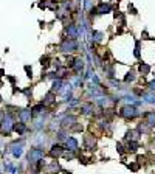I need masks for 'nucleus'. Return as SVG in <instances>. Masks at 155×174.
<instances>
[{
	"instance_id": "1",
	"label": "nucleus",
	"mask_w": 155,
	"mask_h": 174,
	"mask_svg": "<svg viewBox=\"0 0 155 174\" xmlns=\"http://www.w3.org/2000/svg\"><path fill=\"white\" fill-rule=\"evenodd\" d=\"M76 50H78L76 39H65L61 44V51L62 53H72V51H76Z\"/></svg>"
},
{
	"instance_id": "2",
	"label": "nucleus",
	"mask_w": 155,
	"mask_h": 174,
	"mask_svg": "<svg viewBox=\"0 0 155 174\" xmlns=\"http://www.w3.org/2000/svg\"><path fill=\"white\" fill-rule=\"evenodd\" d=\"M119 115L122 117V118H126V120H132V118H135L137 115H138V112H137V109H135V106H124L122 109H121V112H119Z\"/></svg>"
},
{
	"instance_id": "3",
	"label": "nucleus",
	"mask_w": 155,
	"mask_h": 174,
	"mask_svg": "<svg viewBox=\"0 0 155 174\" xmlns=\"http://www.w3.org/2000/svg\"><path fill=\"white\" fill-rule=\"evenodd\" d=\"M42 159H43V151H42L40 148H33V149L30 151V154H28V160H30L31 165L38 163L39 160H42Z\"/></svg>"
},
{
	"instance_id": "4",
	"label": "nucleus",
	"mask_w": 155,
	"mask_h": 174,
	"mask_svg": "<svg viewBox=\"0 0 155 174\" xmlns=\"http://www.w3.org/2000/svg\"><path fill=\"white\" fill-rule=\"evenodd\" d=\"M0 130H2V134H5V135H8V134L12 130V121H11V115H8L6 118H3V120H2V126H0Z\"/></svg>"
},
{
	"instance_id": "5",
	"label": "nucleus",
	"mask_w": 155,
	"mask_h": 174,
	"mask_svg": "<svg viewBox=\"0 0 155 174\" xmlns=\"http://www.w3.org/2000/svg\"><path fill=\"white\" fill-rule=\"evenodd\" d=\"M112 11V5L110 3H99L98 5V8L95 9V14H107V13H110Z\"/></svg>"
},
{
	"instance_id": "6",
	"label": "nucleus",
	"mask_w": 155,
	"mask_h": 174,
	"mask_svg": "<svg viewBox=\"0 0 155 174\" xmlns=\"http://www.w3.org/2000/svg\"><path fill=\"white\" fill-rule=\"evenodd\" d=\"M19 118H20L22 123L30 121V120L33 118V110H30V109H23V110H20V112H19Z\"/></svg>"
},
{
	"instance_id": "7",
	"label": "nucleus",
	"mask_w": 155,
	"mask_h": 174,
	"mask_svg": "<svg viewBox=\"0 0 155 174\" xmlns=\"http://www.w3.org/2000/svg\"><path fill=\"white\" fill-rule=\"evenodd\" d=\"M22 149H23V140H20V143H19V140L12 143V156L14 157H20L22 156Z\"/></svg>"
},
{
	"instance_id": "8",
	"label": "nucleus",
	"mask_w": 155,
	"mask_h": 174,
	"mask_svg": "<svg viewBox=\"0 0 155 174\" xmlns=\"http://www.w3.org/2000/svg\"><path fill=\"white\" fill-rule=\"evenodd\" d=\"M65 148L68 151H78V140L75 137H68L65 140Z\"/></svg>"
},
{
	"instance_id": "9",
	"label": "nucleus",
	"mask_w": 155,
	"mask_h": 174,
	"mask_svg": "<svg viewBox=\"0 0 155 174\" xmlns=\"http://www.w3.org/2000/svg\"><path fill=\"white\" fill-rule=\"evenodd\" d=\"M78 118L75 117V115H67V117H64V120H62V126L64 128H67V126H73V125H76Z\"/></svg>"
},
{
	"instance_id": "10",
	"label": "nucleus",
	"mask_w": 155,
	"mask_h": 174,
	"mask_svg": "<svg viewBox=\"0 0 155 174\" xmlns=\"http://www.w3.org/2000/svg\"><path fill=\"white\" fill-rule=\"evenodd\" d=\"M62 154H64V149H62V146H59V145H54V146L51 148V151H50V156H51L53 159H54V157L58 159V157H61Z\"/></svg>"
},
{
	"instance_id": "11",
	"label": "nucleus",
	"mask_w": 155,
	"mask_h": 174,
	"mask_svg": "<svg viewBox=\"0 0 155 174\" xmlns=\"http://www.w3.org/2000/svg\"><path fill=\"white\" fill-rule=\"evenodd\" d=\"M84 143H85V148H87V149H93V148H95V138H93L90 134H85Z\"/></svg>"
},
{
	"instance_id": "12",
	"label": "nucleus",
	"mask_w": 155,
	"mask_h": 174,
	"mask_svg": "<svg viewBox=\"0 0 155 174\" xmlns=\"http://www.w3.org/2000/svg\"><path fill=\"white\" fill-rule=\"evenodd\" d=\"M144 118H146V125L148 126H155V112H148L144 114Z\"/></svg>"
},
{
	"instance_id": "13",
	"label": "nucleus",
	"mask_w": 155,
	"mask_h": 174,
	"mask_svg": "<svg viewBox=\"0 0 155 174\" xmlns=\"http://www.w3.org/2000/svg\"><path fill=\"white\" fill-rule=\"evenodd\" d=\"M67 34H68V38H70V39H76V38H78L76 25H68V27H67Z\"/></svg>"
},
{
	"instance_id": "14",
	"label": "nucleus",
	"mask_w": 155,
	"mask_h": 174,
	"mask_svg": "<svg viewBox=\"0 0 155 174\" xmlns=\"http://www.w3.org/2000/svg\"><path fill=\"white\" fill-rule=\"evenodd\" d=\"M76 73H81L82 70H84V61L82 59H75V62H73V67H72Z\"/></svg>"
},
{
	"instance_id": "15",
	"label": "nucleus",
	"mask_w": 155,
	"mask_h": 174,
	"mask_svg": "<svg viewBox=\"0 0 155 174\" xmlns=\"http://www.w3.org/2000/svg\"><path fill=\"white\" fill-rule=\"evenodd\" d=\"M138 137H140V130H129V132L126 134V138H127L129 141H137Z\"/></svg>"
},
{
	"instance_id": "16",
	"label": "nucleus",
	"mask_w": 155,
	"mask_h": 174,
	"mask_svg": "<svg viewBox=\"0 0 155 174\" xmlns=\"http://www.w3.org/2000/svg\"><path fill=\"white\" fill-rule=\"evenodd\" d=\"M12 130H16L17 134H23L25 130H27V126H25V123H14L12 125Z\"/></svg>"
},
{
	"instance_id": "17",
	"label": "nucleus",
	"mask_w": 155,
	"mask_h": 174,
	"mask_svg": "<svg viewBox=\"0 0 155 174\" xmlns=\"http://www.w3.org/2000/svg\"><path fill=\"white\" fill-rule=\"evenodd\" d=\"M54 100H56V95H54V92H48V93L45 95L43 104H53V103H54Z\"/></svg>"
},
{
	"instance_id": "18",
	"label": "nucleus",
	"mask_w": 155,
	"mask_h": 174,
	"mask_svg": "<svg viewBox=\"0 0 155 174\" xmlns=\"http://www.w3.org/2000/svg\"><path fill=\"white\" fill-rule=\"evenodd\" d=\"M81 110H82V114L88 115V114H92V112H93V104H92V103H85V104L81 107Z\"/></svg>"
},
{
	"instance_id": "19",
	"label": "nucleus",
	"mask_w": 155,
	"mask_h": 174,
	"mask_svg": "<svg viewBox=\"0 0 155 174\" xmlns=\"http://www.w3.org/2000/svg\"><path fill=\"white\" fill-rule=\"evenodd\" d=\"M61 168H59V165H58V162H53L48 168H47V173L48 174H54V171H59Z\"/></svg>"
},
{
	"instance_id": "20",
	"label": "nucleus",
	"mask_w": 155,
	"mask_h": 174,
	"mask_svg": "<svg viewBox=\"0 0 155 174\" xmlns=\"http://www.w3.org/2000/svg\"><path fill=\"white\" fill-rule=\"evenodd\" d=\"M62 90V81L61 79H56L53 83V87H51V92H61Z\"/></svg>"
},
{
	"instance_id": "21",
	"label": "nucleus",
	"mask_w": 155,
	"mask_h": 174,
	"mask_svg": "<svg viewBox=\"0 0 155 174\" xmlns=\"http://www.w3.org/2000/svg\"><path fill=\"white\" fill-rule=\"evenodd\" d=\"M84 8L90 13H95V8H93V0H84Z\"/></svg>"
},
{
	"instance_id": "22",
	"label": "nucleus",
	"mask_w": 155,
	"mask_h": 174,
	"mask_svg": "<svg viewBox=\"0 0 155 174\" xmlns=\"http://www.w3.org/2000/svg\"><path fill=\"white\" fill-rule=\"evenodd\" d=\"M140 72H141L143 75H149L151 65H148V64H140Z\"/></svg>"
},
{
	"instance_id": "23",
	"label": "nucleus",
	"mask_w": 155,
	"mask_h": 174,
	"mask_svg": "<svg viewBox=\"0 0 155 174\" xmlns=\"http://www.w3.org/2000/svg\"><path fill=\"white\" fill-rule=\"evenodd\" d=\"M127 149H129V152H135V151L138 149V143H137V141H130V143L127 145Z\"/></svg>"
},
{
	"instance_id": "24",
	"label": "nucleus",
	"mask_w": 155,
	"mask_h": 174,
	"mask_svg": "<svg viewBox=\"0 0 155 174\" xmlns=\"http://www.w3.org/2000/svg\"><path fill=\"white\" fill-rule=\"evenodd\" d=\"M135 78H137V76H135V73H133V72H129V73L126 75L124 81H126V83H132V81H135Z\"/></svg>"
},
{
	"instance_id": "25",
	"label": "nucleus",
	"mask_w": 155,
	"mask_h": 174,
	"mask_svg": "<svg viewBox=\"0 0 155 174\" xmlns=\"http://www.w3.org/2000/svg\"><path fill=\"white\" fill-rule=\"evenodd\" d=\"M48 61H50V58H48V56H43V58L40 59V64H42L43 67H48V65H50V62H48Z\"/></svg>"
},
{
	"instance_id": "26",
	"label": "nucleus",
	"mask_w": 155,
	"mask_h": 174,
	"mask_svg": "<svg viewBox=\"0 0 155 174\" xmlns=\"http://www.w3.org/2000/svg\"><path fill=\"white\" fill-rule=\"evenodd\" d=\"M43 103H40V104H38V106H34V109H33V112H36V114H40L42 112V109H43Z\"/></svg>"
},
{
	"instance_id": "27",
	"label": "nucleus",
	"mask_w": 155,
	"mask_h": 174,
	"mask_svg": "<svg viewBox=\"0 0 155 174\" xmlns=\"http://www.w3.org/2000/svg\"><path fill=\"white\" fill-rule=\"evenodd\" d=\"M93 36H95V41H101L102 39V33H99V31H93Z\"/></svg>"
},
{
	"instance_id": "28",
	"label": "nucleus",
	"mask_w": 155,
	"mask_h": 174,
	"mask_svg": "<svg viewBox=\"0 0 155 174\" xmlns=\"http://www.w3.org/2000/svg\"><path fill=\"white\" fill-rule=\"evenodd\" d=\"M65 156V159L67 160H72V159H75V151H68L67 154H64Z\"/></svg>"
},
{
	"instance_id": "29",
	"label": "nucleus",
	"mask_w": 155,
	"mask_h": 174,
	"mask_svg": "<svg viewBox=\"0 0 155 174\" xmlns=\"http://www.w3.org/2000/svg\"><path fill=\"white\" fill-rule=\"evenodd\" d=\"M25 72L28 73V78H33V69L30 65H25Z\"/></svg>"
},
{
	"instance_id": "30",
	"label": "nucleus",
	"mask_w": 155,
	"mask_h": 174,
	"mask_svg": "<svg viewBox=\"0 0 155 174\" xmlns=\"http://www.w3.org/2000/svg\"><path fill=\"white\" fill-rule=\"evenodd\" d=\"M129 168H130L132 171H138V170H140V163H130Z\"/></svg>"
},
{
	"instance_id": "31",
	"label": "nucleus",
	"mask_w": 155,
	"mask_h": 174,
	"mask_svg": "<svg viewBox=\"0 0 155 174\" xmlns=\"http://www.w3.org/2000/svg\"><path fill=\"white\" fill-rule=\"evenodd\" d=\"M135 56L140 58V42L137 41V45H135Z\"/></svg>"
},
{
	"instance_id": "32",
	"label": "nucleus",
	"mask_w": 155,
	"mask_h": 174,
	"mask_svg": "<svg viewBox=\"0 0 155 174\" xmlns=\"http://www.w3.org/2000/svg\"><path fill=\"white\" fill-rule=\"evenodd\" d=\"M48 6H50L53 11H56V9H58V3H53V2H50V3H48Z\"/></svg>"
},
{
	"instance_id": "33",
	"label": "nucleus",
	"mask_w": 155,
	"mask_h": 174,
	"mask_svg": "<svg viewBox=\"0 0 155 174\" xmlns=\"http://www.w3.org/2000/svg\"><path fill=\"white\" fill-rule=\"evenodd\" d=\"M116 149H118V152H121V154L124 152V148H122V145H121V143H118V145H116Z\"/></svg>"
},
{
	"instance_id": "34",
	"label": "nucleus",
	"mask_w": 155,
	"mask_h": 174,
	"mask_svg": "<svg viewBox=\"0 0 155 174\" xmlns=\"http://www.w3.org/2000/svg\"><path fill=\"white\" fill-rule=\"evenodd\" d=\"M149 87H151V90H152V92H155V79L149 83Z\"/></svg>"
},
{
	"instance_id": "35",
	"label": "nucleus",
	"mask_w": 155,
	"mask_h": 174,
	"mask_svg": "<svg viewBox=\"0 0 155 174\" xmlns=\"http://www.w3.org/2000/svg\"><path fill=\"white\" fill-rule=\"evenodd\" d=\"M129 11H132V14H137V9L133 8V5H129Z\"/></svg>"
},
{
	"instance_id": "36",
	"label": "nucleus",
	"mask_w": 155,
	"mask_h": 174,
	"mask_svg": "<svg viewBox=\"0 0 155 174\" xmlns=\"http://www.w3.org/2000/svg\"><path fill=\"white\" fill-rule=\"evenodd\" d=\"M73 130H78V132H79V130H82V126H75Z\"/></svg>"
},
{
	"instance_id": "37",
	"label": "nucleus",
	"mask_w": 155,
	"mask_h": 174,
	"mask_svg": "<svg viewBox=\"0 0 155 174\" xmlns=\"http://www.w3.org/2000/svg\"><path fill=\"white\" fill-rule=\"evenodd\" d=\"M3 118H5V114L0 110V123H2V120H3Z\"/></svg>"
},
{
	"instance_id": "38",
	"label": "nucleus",
	"mask_w": 155,
	"mask_h": 174,
	"mask_svg": "<svg viewBox=\"0 0 155 174\" xmlns=\"http://www.w3.org/2000/svg\"><path fill=\"white\" fill-rule=\"evenodd\" d=\"M0 76H3V70H0Z\"/></svg>"
},
{
	"instance_id": "39",
	"label": "nucleus",
	"mask_w": 155,
	"mask_h": 174,
	"mask_svg": "<svg viewBox=\"0 0 155 174\" xmlns=\"http://www.w3.org/2000/svg\"><path fill=\"white\" fill-rule=\"evenodd\" d=\"M0 101H2V96H0Z\"/></svg>"
}]
</instances>
